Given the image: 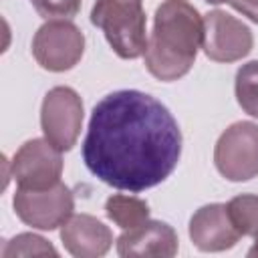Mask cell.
I'll use <instances>...</instances> for the list:
<instances>
[{"label":"cell","mask_w":258,"mask_h":258,"mask_svg":"<svg viewBox=\"0 0 258 258\" xmlns=\"http://www.w3.org/2000/svg\"><path fill=\"white\" fill-rule=\"evenodd\" d=\"M179 155V125L155 97L125 89L95 105L83 159L103 183L127 191L149 189L169 177Z\"/></svg>","instance_id":"cell-1"},{"label":"cell","mask_w":258,"mask_h":258,"mask_svg":"<svg viewBox=\"0 0 258 258\" xmlns=\"http://www.w3.org/2000/svg\"><path fill=\"white\" fill-rule=\"evenodd\" d=\"M204 42V18L187 0H163L147 38L145 67L159 81H177L194 67Z\"/></svg>","instance_id":"cell-2"},{"label":"cell","mask_w":258,"mask_h":258,"mask_svg":"<svg viewBox=\"0 0 258 258\" xmlns=\"http://www.w3.org/2000/svg\"><path fill=\"white\" fill-rule=\"evenodd\" d=\"M91 22L105 32L117 56L131 60L145 54L149 36L143 0H97L91 10Z\"/></svg>","instance_id":"cell-3"},{"label":"cell","mask_w":258,"mask_h":258,"mask_svg":"<svg viewBox=\"0 0 258 258\" xmlns=\"http://www.w3.org/2000/svg\"><path fill=\"white\" fill-rule=\"evenodd\" d=\"M218 171L230 181H248L258 175V125L238 121L218 139L214 149Z\"/></svg>","instance_id":"cell-4"},{"label":"cell","mask_w":258,"mask_h":258,"mask_svg":"<svg viewBox=\"0 0 258 258\" xmlns=\"http://www.w3.org/2000/svg\"><path fill=\"white\" fill-rule=\"evenodd\" d=\"M85 50V36L71 20L56 18L44 22L32 38V54L36 62L52 73L73 69Z\"/></svg>","instance_id":"cell-5"},{"label":"cell","mask_w":258,"mask_h":258,"mask_svg":"<svg viewBox=\"0 0 258 258\" xmlns=\"http://www.w3.org/2000/svg\"><path fill=\"white\" fill-rule=\"evenodd\" d=\"M40 127L56 149H73L83 127V101L79 93L71 87L50 89L42 99Z\"/></svg>","instance_id":"cell-6"},{"label":"cell","mask_w":258,"mask_h":258,"mask_svg":"<svg viewBox=\"0 0 258 258\" xmlns=\"http://www.w3.org/2000/svg\"><path fill=\"white\" fill-rule=\"evenodd\" d=\"M75 210V200L64 183H56L48 189H24L18 187L14 194L16 216L38 230H54L62 226Z\"/></svg>","instance_id":"cell-7"},{"label":"cell","mask_w":258,"mask_h":258,"mask_svg":"<svg viewBox=\"0 0 258 258\" xmlns=\"http://www.w3.org/2000/svg\"><path fill=\"white\" fill-rule=\"evenodd\" d=\"M62 151L46 137L26 141L10 161L12 177L24 189H48L60 181Z\"/></svg>","instance_id":"cell-8"},{"label":"cell","mask_w":258,"mask_h":258,"mask_svg":"<svg viewBox=\"0 0 258 258\" xmlns=\"http://www.w3.org/2000/svg\"><path fill=\"white\" fill-rule=\"evenodd\" d=\"M252 30L236 16L224 10H212L204 18L202 48L216 62H234L252 50Z\"/></svg>","instance_id":"cell-9"},{"label":"cell","mask_w":258,"mask_h":258,"mask_svg":"<svg viewBox=\"0 0 258 258\" xmlns=\"http://www.w3.org/2000/svg\"><path fill=\"white\" fill-rule=\"evenodd\" d=\"M117 252L123 258H171L177 254V234L165 222L147 220L123 230L117 238Z\"/></svg>","instance_id":"cell-10"},{"label":"cell","mask_w":258,"mask_h":258,"mask_svg":"<svg viewBox=\"0 0 258 258\" xmlns=\"http://www.w3.org/2000/svg\"><path fill=\"white\" fill-rule=\"evenodd\" d=\"M189 238L196 248L204 252H222L238 242L240 232L232 224V218L224 204H208L191 216Z\"/></svg>","instance_id":"cell-11"},{"label":"cell","mask_w":258,"mask_h":258,"mask_svg":"<svg viewBox=\"0 0 258 258\" xmlns=\"http://www.w3.org/2000/svg\"><path fill=\"white\" fill-rule=\"evenodd\" d=\"M60 240L69 254L77 258H97L113 244L111 230L89 214L71 216L60 228Z\"/></svg>","instance_id":"cell-12"},{"label":"cell","mask_w":258,"mask_h":258,"mask_svg":"<svg viewBox=\"0 0 258 258\" xmlns=\"http://www.w3.org/2000/svg\"><path fill=\"white\" fill-rule=\"evenodd\" d=\"M105 212L111 222H115L121 230H131L137 228L139 224L149 220V206L133 196H121L115 194L107 200Z\"/></svg>","instance_id":"cell-13"},{"label":"cell","mask_w":258,"mask_h":258,"mask_svg":"<svg viewBox=\"0 0 258 258\" xmlns=\"http://www.w3.org/2000/svg\"><path fill=\"white\" fill-rule=\"evenodd\" d=\"M226 208L240 236L258 238V196H236L226 204Z\"/></svg>","instance_id":"cell-14"},{"label":"cell","mask_w":258,"mask_h":258,"mask_svg":"<svg viewBox=\"0 0 258 258\" xmlns=\"http://www.w3.org/2000/svg\"><path fill=\"white\" fill-rule=\"evenodd\" d=\"M236 99L248 115L258 117V60H250L238 69Z\"/></svg>","instance_id":"cell-15"},{"label":"cell","mask_w":258,"mask_h":258,"mask_svg":"<svg viewBox=\"0 0 258 258\" xmlns=\"http://www.w3.org/2000/svg\"><path fill=\"white\" fill-rule=\"evenodd\" d=\"M16 256H56V250L36 234H18L2 250V258Z\"/></svg>","instance_id":"cell-16"},{"label":"cell","mask_w":258,"mask_h":258,"mask_svg":"<svg viewBox=\"0 0 258 258\" xmlns=\"http://www.w3.org/2000/svg\"><path fill=\"white\" fill-rule=\"evenodd\" d=\"M34 10L42 18H73L81 10V0H30Z\"/></svg>","instance_id":"cell-17"},{"label":"cell","mask_w":258,"mask_h":258,"mask_svg":"<svg viewBox=\"0 0 258 258\" xmlns=\"http://www.w3.org/2000/svg\"><path fill=\"white\" fill-rule=\"evenodd\" d=\"M230 4L250 20L258 22V0H230Z\"/></svg>","instance_id":"cell-18"},{"label":"cell","mask_w":258,"mask_h":258,"mask_svg":"<svg viewBox=\"0 0 258 258\" xmlns=\"http://www.w3.org/2000/svg\"><path fill=\"white\" fill-rule=\"evenodd\" d=\"M248 256H252V258H258V238H256V242H254V246L248 250Z\"/></svg>","instance_id":"cell-19"},{"label":"cell","mask_w":258,"mask_h":258,"mask_svg":"<svg viewBox=\"0 0 258 258\" xmlns=\"http://www.w3.org/2000/svg\"><path fill=\"white\" fill-rule=\"evenodd\" d=\"M206 2H212V4H222V2H230V0H206Z\"/></svg>","instance_id":"cell-20"}]
</instances>
